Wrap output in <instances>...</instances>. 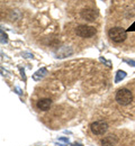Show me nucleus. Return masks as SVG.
Here are the masks:
<instances>
[{"label":"nucleus","mask_w":135,"mask_h":146,"mask_svg":"<svg viewBox=\"0 0 135 146\" xmlns=\"http://www.w3.org/2000/svg\"><path fill=\"white\" fill-rule=\"evenodd\" d=\"M115 99L120 106H127L133 101V93L131 90L124 88L117 91Z\"/></svg>","instance_id":"obj_1"},{"label":"nucleus","mask_w":135,"mask_h":146,"mask_svg":"<svg viewBox=\"0 0 135 146\" xmlns=\"http://www.w3.org/2000/svg\"><path fill=\"white\" fill-rule=\"evenodd\" d=\"M108 37L110 38V40H113L114 43H122L126 39L127 34L126 31L123 27H113L109 29L108 32Z\"/></svg>","instance_id":"obj_2"},{"label":"nucleus","mask_w":135,"mask_h":146,"mask_svg":"<svg viewBox=\"0 0 135 146\" xmlns=\"http://www.w3.org/2000/svg\"><path fill=\"white\" fill-rule=\"evenodd\" d=\"M97 33L96 28L89 25H79L76 28V34L77 36L81 38H90V37L95 36Z\"/></svg>","instance_id":"obj_3"},{"label":"nucleus","mask_w":135,"mask_h":146,"mask_svg":"<svg viewBox=\"0 0 135 146\" xmlns=\"http://www.w3.org/2000/svg\"><path fill=\"white\" fill-rule=\"evenodd\" d=\"M90 129L94 135H104L108 129V125L104 121H95L90 125Z\"/></svg>","instance_id":"obj_4"},{"label":"nucleus","mask_w":135,"mask_h":146,"mask_svg":"<svg viewBox=\"0 0 135 146\" xmlns=\"http://www.w3.org/2000/svg\"><path fill=\"white\" fill-rule=\"evenodd\" d=\"M80 16L81 18L84 19V20H88V21H94L98 16V13L95 9H91V8H87V9H83L81 13H80Z\"/></svg>","instance_id":"obj_5"},{"label":"nucleus","mask_w":135,"mask_h":146,"mask_svg":"<svg viewBox=\"0 0 135 146\" xmlns=\"http://www.w3.org/2000/svg\"><path fill=\"white\" fill-rule=\"evenodd\" d=\"M37 108L39 110H43V111H46L51 108L52 106V100L50 98H43V99H39L36 104Z\"/></svg>","instance_id":"obj_6"}]
</instances>
